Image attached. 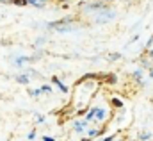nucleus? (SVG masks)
<instances>
[{
	"instance_id": "nucleus-1",
	"label": "nucleus",
	"mask_w": 153,
	"mask_h": 141,
	"mask_svg": "<svg viewBox=\"0 0 153 141\" xmlns=\"http://www.w3.org/2000/svg\"><path fill=\"white\" fill-rule=\"evenodd\" d=\"M52 80H53V82L57 84V88H59V89H61L62 93H68V88H66V86H64V84H62V82H61V80L57 79V77H52Z\"/></svg>"
},
{
	"instance_id": "nucleus-2",
	"label": "nucleus",
	"mask_w": 153,
	"mask_h": 141,
	"mask_svg": "<svg viewBox=\"0 0 153 141\" xmlns=\"http://www.w3.org/2000/svg\"><path fill=\"white\" fill-rule=\"evenodd\" d=\"M105 118V111L103 109H98L96 111V120H103Z\"/></svg>"
},
{
	"instance_id": "nucleus-3",
	"label": "nucleus",
	"mask_w": 153,
	"mask_h": 141,
	"mask_svg": "<svg viewBox=\"0 0 153 141\" xmlns=\"http://www.w3.org/2000/svg\"><path fill=\"white\" fill-rule=\"evenodd\" d=\"M18 82H22V84H27V82H29V77H25V75H20V77H18Z\"/></svg>"
},
{
	"instance_id": "nucleus-4",
	"label": "nucleus",
	"mask_w": 153,
	"mask_h": 141,
	"mask_svg": "<svg viewBox=\"0 0 153 141\" xmlns=\"http://www.w3.org/2000/svg\"><path fill=\"white\" fill-rule=\"evenodd\" d=\"M13 4H16V5H25V4H29V0H11Z\"/></svg>"
},
{
	"instance_id": "nucleus-5",
	"label": "nucleus",
	"mask_w": 153,
	"mask_h": 141,
	"mask_svg": "<svg viewBox=\"0 0 153 141\" xmlns=\"http://www.w3.org/2000/svg\"><path fill=\"white\" fill-rule=\"evenodd\" d=\"M98 134H100V130H94V129H93V130H89V138H96Z\"/></svg>"
},
{
	"instance_id": "nucleus-6",
	"label": "nucleus",
	"mask_w": 153,
	"mask_h": 141,
	"mask_svg": "<svg viewBox=\"0 0 153 141\" xmlns=\"http://www.w3.org/2000/svg\"><path fill=\"white\" fill-rule=\"evenodd\" d=\"M112 104H114L116 107H121V106H123V102H121V100H117V98H112Z\"/></svg>"
},
{
	"instance_id": "nucleus-7",
	"label": "nucleus",
	"mask_w": 153,
	"mask_h": 141,
	"mask_svg": "<svg viewBox=\"0 0 153 141\" xmlns=\"http://www.w3.org/2000/svg\"><path fill=\"white\" fill-rule=\"evenodd\" d=\"M50 89H52L50 86H43V88H41V91H48V93H50Z\"/></svg>"
},
{
	"instance_id": "nucleus-8",
	"label": "nucleus",
	"mask_w": 153,
	"mask_h": 141,
	"mask_svg": "<svg viewBox=\"0 0 153 141\" xmlns=\"http://www.w3.org/2000/svg\"><path fill=\"white\" fill-rule=\"evenodd\" d=\"M148 138H150V132H148V134H146V132H144V134H141V140H148Z\"/></svg>"
},
{
	"instance_id": "nucleus-9",
	"label": "nucleus",
	"mask_w": 153,
	"mask_h": 141,
	"mask_svg": "<svg viewBox=\"0 0 153 141\" xmlns=\"http://www.w3.org/2000/svg\"><path fill=\"white\" fill-rule=\"evenodd\" d=\"M43 141H55V140H53V138H48V136H45V138H43Z\"/></svg>"
},
{
	"instance_id": "nucleus-10",
	"label": "nucleus",
	"mask_w": 153,
	"mask_h": 141,
	"mask_svg": "<svg viewBox=\"0 0 153 141\" xmlns=\"http://www.w3.org/2000/svg\"><path fill=\"white\" fill-rule=\"evenodd\" d=\"M103 141H114V136H109V138H105Z\"/></svg>"
},
{
	"instance_id": "nucleus-11",
	"label": "nucleus",
	"mask_w": 153,
	"mask_h": 141,
	"mask_svg": "<svg viewBox=\"0 0 153 141\" xmlns=\"http://www.w3.org/2000/svg\"><path fill=\"white\" fill-rule=\"evenodd\" d=\"M82 141H91V138H87V140H82Z\"/></svg>"
},
{
	"instance_id": "nucleus-12",
	"label": "nucleus",
	"mask_w": 153,
	"mask_h": 141,
	"mask_svg": "<svg viewBox=\"0 0 153 141\" xmlns=\"http://www.w3.org/2000/svg\"><path fill=\"white\" fill-rule=\"evenodd\" d=\"M150 75H152V77H153V70H150Z\"/></svg>"
},
{
	"instance_id": "nucleus-13",
	"label": "nucleus",
	"mask_w": 153,
	"mask_h": 141,
	"mask_svg": "<svg viewBox=\"0 0 153 141\" xmlns=\"http://www.w3.org/2000/svg\"><path fill=\"white\" fill-rule=\"evenodd\" d=\"M61 2H68V0H61Z\"/></svg>"
},
{
	"instance_id": "nucleus-14",
	"label": "nucleus",
	"mask_w": 153,
	"mask_h": 141,
	"mask_svg": "<svg viewBox=\"0 0 153 141\" xmlns=\"http://www.w3.org/2000/svg\"><path fill=\"white\" fill-rule=\"evenodd\" d=\"M39 2H46V0H39Z\"/></svg>"
},
{
	"instance_id": "nucleus-15",
	"label": "nucleus",
	"mask_w": 153,
	"mask_h": 141,
	"mask_svg": "<svg viewBox=\"0 0 153 141\" xmlns=\"http://www.w3.org/2000/svg\"><path fill=\"white\" fill-rule=\"evenodd\" d=\"M150 56H152V57H153V52H152V54H150Z\"/></svg>"
}]
</instances>
